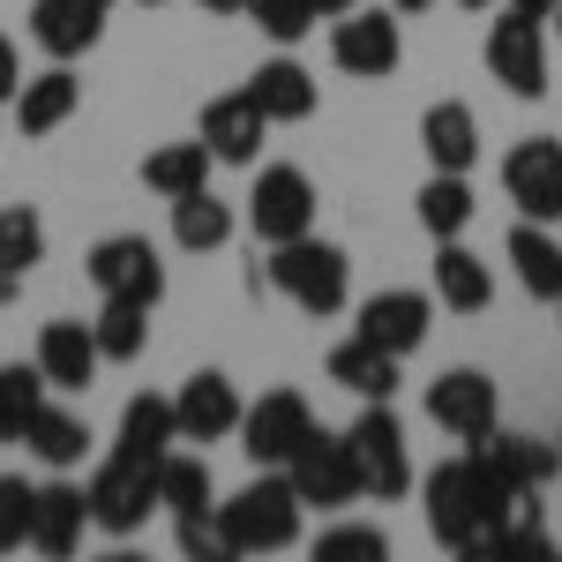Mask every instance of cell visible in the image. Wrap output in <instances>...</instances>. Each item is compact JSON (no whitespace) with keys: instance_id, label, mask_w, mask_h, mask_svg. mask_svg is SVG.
Instances as JSON below:
<instances>
[{"instance_id":"cell-1","label":"cell","mask_w":562,"mask_h":562,"mask_svg":"<svg viewBox=\"0 0 562 562\" xmlns=\"http://www.w3.org/2000/svg\"><path fill=\"white\" fill-rule=\"evenodd\" d=\"M420 503H428L435 548H450V555H495V532H503L518 495L495 480V465L480 450H458V458H442L420 480Z\"/></svg>"},{"instance_id":"cell-2","label":"cell","mask_w":562,"mask_h":562,"mask_svg":"<svg viewBox=\"0 0 562 562\" xmlns=\"http://www.w3.org/2000/svg\"><path fill=\"white\" fill-rule=\"evenodd\" d=\"M301 518H307V503L285 480V465H256V480L240 495L217 503V525H225L233 555H285V548H301Z\"/></svg>"},{"instance_id":"cell-3","label":"cell","mask_w":562,"mask_h":562,"mask_svg":"<svg viewBox=\"0 0 562 562\" xmlns=\"http://www.w3.org/2000/svg\"><path fill=\"white\" fill-rule=\"evenodd\" d=\"M256 285L285 293L307 323H330V315L352 301V256L338 248V240L301 233V240H278V248H270V262L256 270Z\"/></svg>"},{"instance_id":"cell-4","label":"cell","mask_w":562,"mask_h":562,"mask_svg":"<svg viewBox=\"0 0 562 562\" xmlns=\"http://www.w3.org/2000/svg\"><path fill=\"white\" fill-rule=\"evenodd\" d=\"M346 450L352 465H360V495L368 503H405L413 495V442H405V420H397V405L390 397H368L360 405V420L346 428Z\"/></svg>"},{"instance_id":"cell-5","label":"cell","mask_w":562,"mask_h":562,"mask_svg":"<svg viewBox=\"0 0 562 562\" xmlns=\"http://www.w3.org/2000/svg\"><path fill=\"white\" fill-rule=\"evenodd\" d=\"M83 495H90V525H98L105 540H135L143 525L166 510V503H158V465H135L121 450L98 458V473L83 480Z\"/></svg>"},{"instance_id":"cell-6","label":"cell","mask_w":562,"mask_h":562,"mask_svg":"<svg viewBox=\"0 0 562 562\" xmlns=\"http://www.w3.org/2000/svg\"><path fill=\"white\" fill-rule=\"evenodd\" d=\"M480 60L510 98H548V15L503 8V23H487L480 38Z\"/></svg>"},{"instance_id":"cell-7","label":"cell","mask_w":562,"mask_h":562,"mask_svg":"<svg viewBox=\"0 0 562 562\" xmlns=\"http://www.w3.org/2000/svg\"><path fill=\"white\" fill-rule=\"evenodd\" d=\"M315 180L301 166H256L248 180V233H256V248H278V240H301L315 233Z\"/></svg>"},{"instance_id":"cell-8","label":"cell","mask_w":562,"mask_h":562,"mask_svg":"<svg viewBox=\"0 0 562 562\" xmlns=\"http://www.w3.org/2000/svg\"><path fill=\"white\" fill-rule=\"evenodd\" d=\"M285 480L301 487V503L307 510H352V503H368L360 495V465H352V450H346V435H330V428H307V442L285 458Z\"/></svg>"},{"instance_id":"cell-9","label":"cell","mask_w":562,"mask_h":562,"mask_svg":"<svg viewBox=\"0 0 562 562\" xmlns=\"http://www.w3.org/2000/svg\"><path fill=\"white\" fill-rule=\"evenodd\" d=\"M428 420L450 435L458 450H480L487 435L503 428V397H495V383H487L480 368H442L428 383Z\"/></svg>"},{"instance_id":"cell-10","label":"cell","mask_w":562,"mask_h":562,"mask_svg":"<svg viewBox=\"0 0 562 562\" xmlns=\"http://www.w3.org/2000/svg\"><path fill=\"white\" fill-rule=\"evenodd\" d=\"M330 60H338V76H368V83L397 76V60H405L397 8H346V15H330Z\"/></svg>"},{"instance_id":"cell-11","label":"cell","mask_w":562,"mask_h":562,"mask_svg":"<svg viewBox=\"0 0 562 562\" xmlns=\"http://www.w3.org/2000/svg\"><path fill=\"white\" fill-rule=\"evenodd\" d=\"M90 285H98V301L158 307L166 301V256H158V240H143V233H105V240L90 248Z\"/></svg>"},{"instance_id":"cell-12","label":"cell","mask_w":562,"mask_h":562,"mask_svg":"<svg viewBox=\"0 0 562 562\" xmlns=\"http://www.w3.org/2000/svg\"><path fill=\"white\" fill-rule=\"evenodd\" d=\"M503 195L518 217L562 225V143L555 135H525L503 150Z\"/></svg>"},{"instance_id":"cell-13","label":"cell","mask_w":562,"mask_h":562,"mask_svg":"<svg viewBox=\"0 0 562 562\" xmlns=\"http://www.w3.org/2000/svg\"><path fill=\"white\" fill-rule=\"evenodd\" d=\"M307 428H315V405L301 390H262L240 413V450H248V465H285L307 442Z\"/></svg>"},{"instance_id":"cell-14","label":"cell","mask_w":562,"mask_h":562,"mask_svg":"<svg viewBox=\"0 0 562 562\" xmlns=\"http://www.w3.org/2000/svg\"><path fill=\"white\" fill-rule=\"evenodd\" d=\"M352 330L375 338L383 352H397V360H413L435 330V293H420V285H383V293L360 301V323Z\"/></svg>"},{"instance_id":"cell-15","label":"cell","mask_w":562,"mask_h":562,"mask_svg":"<svg viewBox=\"0 0 562 562\" xmlns=\"http://www.w3.org/2000/svg\"><path fill=\"white\" fill-rule=\"evenodd\" d=\"M240 413H248V397H240V383H233L225 368H195V375L173 390L180 442H225V435H240Z\"/></svg>"},{"instance_id":"cell-16","label":"cell","mask_w":562,"mask_h":562,"mask_svg":"<svg viewBox=\"0 0 562 562\" xmlns=\"http://www.w3.org/2000/svg\"><path fill=\"white\" fill-rule=\"evenodd\" d=\"M105 0H31V45L45 60H83L105 38Z\"/></svg>"},{"instance_id":"cell-17","label":"cell","mask_w":562,"mask_h":562,"mask_svg":"<svg viewBox=\"0 0 562 562\" xmlns=\"http://www.w3.org/2000/svg\"><path fill=\"white\" fill-rule=\"evenodd\" d=\"M203 143H211L217 166H262V135H270V121H262V105L248 98V90H225V98H211L203 105Z\"/></svg>"},{"instance_id":"cell-18","label":"cell","mask_w":562,"mask_h":562,"mask_svg":"<svg viewBox=\"0 0 562 562\" xmlns=\"http://www.w3.org/2000/svg\"><path fill=\"white\" fill-rule=\"evenodd\" d=\"M83 532H90V495H83V480H68V473L38 480V510H31V548L60 562V555H76V548H83Z\"/></svg>"},{"instance_id":"cell-19","label":"cell","mask_w":562,"mask_h":562,"mask_svg":"<svg viewBox=\"0 0 562 562\" xmlns=\"http://www.w3.org/2000/svg\"><path fill=\"white\" fill-rule=\"evenodd\" d=\"M31 360H38L45 383L68 390V397H76V390H90V383H98V368H105V352H98V330H90V323H76V315L45 323V330H38V352H31Z\"/></svg>"},{"instance_id":"cell-20","label":"cell","mask_w":562,"mask_h":562,"mask_svg":"<svg viewBox=\"0 0 562 562\" xmlns=\"http://www.w3.org/2000/svg\"><path fill=\"white\" fill-rule=\"evenodd\" d=\"M248 98L262 105V121L270 128H301V121H315V105H323V90H315V76H307L293 53H278V60H262L256 76H248Z\"/></svg>"},{"instance_id":"cell-21","label":"cell","mask_w":562,"mask_h":562,"mask_svg":"<svg viewBox=\"0 0 562 562\" xmlns=\"http://www.w3.org/2000/svg\"><path fill=\"white\" fill-rule=\"evenodd\" d=\"M503 256H510V278L525 285V301H540V307L562 301V233L555 225L518 217V233L503 240Z\"/></svg>"},{"instance_id":"cell-22","label":"cell","mask_w":562,"mask_h":562,"mask_svg":"<svg viewBox=\"0 0 562 562\" xmlns=\"http://www.w3.org/2000/svg\"><path fill=\"white\" fill-rule=\"evenodd\" d=\"M420 150H428V173H473L480 166V113L465 98H442L420 113Z\"/></svg>"},{"instance_id":"cell-23","label":"cell","mask_w":562,"mask_h":562,"mask_svg":"<svg viewBox=\"0 0 562 562\" xmlns=\"http://www.w3.org/2000/svg\"><path fill=\"white\" fill-rule=\"evenodd\" d=\"M428 293H435V307H450V315H487V301H495V270H487L465 240H435Z\"/></svg>"},{"instance_id":"cell-24","label":"cell","mask_w":562,"mask_h":562,"mask_svg":"<svg viewBox=\"0 0 562 562\" xmlns=\"http://www.w3.org/2000/svg\"><path fill=\"white\" fill-rule=\"evenodd\" d=\"M15 128L23 135H60L76 113H83V83L68 76V60H53L45 76H23V90H15Z\"/></svg>"},{"instance_id":"cell-25","label":"cell","mask_w":562,"mask_h":562,"mask_svg":"<svg viewBox=\"0 0 562 562\" xmlns=\"http://www.w3.org/2000/svg\"><path fill=\"white\" fill-rule=\"evenodd\" d=\"M480 458L495 465V480H503L510 495H540V487L562 473V442H548V435H503L495 428L480 442Z\"/></svg>"},{"instance_id":"cell-26","label":"cell","mask_w":562,"mask_h":562,"mask_svg":"<svg viewBox=\"0 0 562 562\" xmlns=\"http://www.w3.org/2000/svg\"><path fill=\"white\" fill-rule=\"evenodd\" d=\"M180 442V420H173V397H158V390H143L121 405V435H113V450L135 458V465H166V450Z\"/></svg>"},{"instance_id":"cell-27","label":"cell","mask_w":562,"mask_h":562,"mask_svg":"<svg viewBox=\"0 0 562 562\" xmlns=\"http://www.w3.org/2000/svg\"><path fill=\"white\" fill-rule=\"evenodd\" d=\"M397 368H405V360H397V352H383L375 338H360V330L330 346V383L352 390L360 405H368V397H397Z\"/></svg>"},{"instance_id":"cell-28","label":"cell","mask_w":562,"mask_h":562,"mask_svg":"<svg viewBox=\"0 0 562 562\" xmlns=\"http://www.w3.org/2000/svg\"><path fill=\"white\" fill-rule=\"evenodd\" d=\"M45 262V217L31 203H8L0 211V307L23 293V278Z\"/></svg>"},{"instance_id":"cell-29","label":"cell","mask_w":562,"mask_h":562,"mask_svg":"<svg viewBox=\"0 0 562 562\" xmlns=\"http://www.w3.org/2000/svg\"><path fill=\"white\" fill-rule=\"evenodd\" d=\"M23 450L38 458L45 473H76V465L90 458V420H83V413H68V405H53V397H45V413L31 420V435H23Z\"/></svg>"},{"instance_id":"cell-30","label":"cell","mask_w":562,"mask_h":562,"mask_svg":"<svg viewBox=\"0 0 562 562\" xmlns=\"http://www.w3.org/2000/svg\"><path fill=\"white\" fill-rule=\"evenodd\" d=\"M233 233H240V217H233V203H217L211 188L173 195V248L180 256H217Z\"/></svg>"},{"instance_id":"cell-31","label":"cell","mask_w":562,"mask_h":562,"mask_svg":"<svg viewBox=\"0 0 562 562\" xmlns=\"http://www.w3.org/2000/svg\"><path fill=\"white\" fill-rule=\"evenodd\" d=\"M413 211H420L428 240H465V225H473V173H428L420 195H413Z\"/></svg>"},{"instance_id":"cell-32","label":"cell","mask_w":562,"mask_h":562,"mask_svg":"<svg viewBox=\"0 0 562 562\" xmlns=\"http://www.w3.org/2000/svg\"><path fill=\"white\" fill-rule=\"evenodd\" d=\"M211 173H217V158H211V143L195 135V143H166V150H150L143 158V188L150 195H195V188H211Z\"/></svg>"},{"instance_id":"cell-33","label":"cell","mask_w":562,"mask_h":562,"mask_svg":"<svg viewBox=\"0 0 562 562\" xmlns=\"http://www.w3.org/2000/svg\"><path fill=\"white\" fill-rule=\"evenodd\" d=\"M158 503L173 510V518H195V510H217V480H211V458L203 450H166V465H158Z\"/></svg>"},{"instance_id":"cell-34","label":"cell","mask_w":562,"mask_h":562,"mask_svg":"<svg viewBox=\"0 0 562 562\" xmlns=\"http://www.w3.org/2000/svg\"><path fill=\"white\" fill-rule=\"evenodd\" d=\"M45 375L38 360H0V442H23L31 435V420L45 413Z\"/></svg>"},{"instance_id":"cell-35","label":"cell","mask_w":562,"mask_h":562,"mask_svg":"<svg viewBox=\"0 0 562 562\" xmlns=\"http://www.w3.org/2000/svg\"><path fill=\"white\" fill-rule=\"evenodd\" d=\"M90 330H98L105 368H128V360H143V352H150V307H143V301H105Z\"/></svg>"},{"instance_id":"cell-36","label":"cell","mask_w":562,"mask_h":562,"mask_svg":"<svg viewBox=\"0 0 562 562\" xmlns=\"http://www.w3.org/2000/svg\"><path fill=\"white\" fill-rule=\"evenodd\" d=\"M248 15H256L262 38L278 45H301L307 31H323V0H248Z\"/></svg>"},{"instance_id":"cell-37","label":"cell","mask_w":562,"mask_h":562,"mask_svg":"<svg viewBox=\"0 0 562 562\" xmlns=\"http://www.w3.org/2000/svg\"><path fill=\"white\" fill-rule=\"evenodd\" d=\"M31 510H38V480L0 473V555L31 548Z\"/></svg>"},{"instance_id":"cell-38","label":"cell","mask_w":562,"mask_h":562,"mask_svg":"<svg viewBox=\"0 0 562 562\" xmlns=\"http://www.w3.org/2000/svg\"><path fill=\"white\" fill-rule=\"evenodd\" d=\"M375 555H390L383 525H323L315 532V562H375Z\"/></svg>"},{"instance_id":"cell-39","label":"cell","mask_w":562,"mask_h":562,"mask_svg":"<svg viewBox=\"0 0 562 562\" xmlns=\"http://www.w3.org/2000/svg\"><path fill=\"white\" fill-rule=\"evenodd\" d=\"M173 540H180V555H195V562H233V548H225V525H217V510L173 518Z\"/></svg>"},{"instance_id":"cell-40","label":"cell","mask_w":562,"mask_h":562,"mask_svg":"<svg viewBox=\"0 0 562 562\" xmlns=\"http://www.w3.org/2000/svg\"><path fill=\"white\" fill-rule=\"evenodd\" d=\"M15 90H23V53L15 38H0V105H15Z\"/></svg>"},{"instance_id":"cell-41","label":"cell","mask_w":562,"mask_h":562,"mask_svg":"<svg viewBox=\"0 0 562 562\" xmlns=\"http://www.w3.org/2000/svg\"><path fill=\"white\" fill-rule=\"evenodd\" d=\"M195 8H211V15H248V0H195Z\"/></svg>"},{"instance_id":"cell-42","label":"cell","mask_w":562,"mask_h":562,"mask_svg":"<svg viewBox=\"0 0 562 562\" xmlns=\"http://www.w3.org/2000/svg\"><path fill=\"white\" fill-rule=\"evenodd\" d=\"M503 8H525V15H555V0H503Z\"/></svg>"},{"instance_id":"cell-43","label":"cell","mask_w":562,"mask_h":562,"mask_svg":"<svg viewBox=\"0 0 562 562\" xmlns=\"http://www.w3.org/2000/svg\"><path fill=\"white\" fill-rule=\"evenodd\" d=\"M390 8H397V15H420V8H435V0H390Z\"/></svg>"},{"instance_id":"cell-44","label":"cell","mask_w":562,"mask_h":562,"mask_svg":"<svg viewBox=\"0 0 562 562\" xmlns=\"http://www.w3.org/2000/svg\"><path fill=\"white\" fill-rule=\"evenodd\" d=\"M346 8H360V0H323V23H330V15H346Z\"/></svg>"},{"instance_id":"cell-45","label":"cell","mask_w":562,"mask_h":562,"mask_svg":"<svg viewBox=\"0 0 562 562\" xmlns=\"http://www.w3.org/2000/svg\"><path fill=\"white\" fill-rule=\"evenodd\" d=\"M458 8H495V0H458Z\"/></svg>"},{"instance_id":"cell-46","label":"cell","mask_w":562,"mask_h":562,"mask_svg":"<svg viewBox=\"0 0 562 562\" xmlns=\"http://www.w3.org/2000/svg\"><path fill=\"white\" fill-rule=\"evenodd\" d=\"M548 23H555V31H562V0H555V15H548Z\"/></svg>"},{"instance_id":"cell-47","label":"cell","mask_w":562,"mask_h":562,"mask_svg":"<svg viewBox=\"0 0 562 562\" xmlns=\"http://www.w3.org/2000/svg\"><path fill=\"white\" fill-rule=\"evenodd\" d=\"M143 8H173V0H143Z\"/></svg>"},{"instance_id":"cell-48","label":"cell","mask_w":562,"mask_h":562,"mask_svg":"<svg viewBox=\"0 0 562 562\" xmlns=\"http://www.w3.org/2000/svg\"><path fill=\"white\" fill-rule=\"evenodd\" d=\"M555 315H562V301H555Z\"/></svg>"},{"instance_id":"cell-49","label":"cell","mask_w":562,"mask_h":562,"mask_svg":"<svg viewBox=\"0 0 562 562\" xmlns=\"http://www.w3.org/2000/svg\"><path fill=\"white\" fill-rule=\"evenodd\" d=\"M105 8H113V0H105Z\"/></svg>"},{"instance_id":"cell-50","label":"cell","mask_w":562,"mask_h":562,"mask_svg":"<svg viewBox=\"0 0 562 562\" xmlns=\"http://www.w3.org/2000/svg\"><path fill=\"white\" fill-rule=\"evenodd\" d=\"M555 442H562V435H555Z\"/></svg>"}]
</instances>
